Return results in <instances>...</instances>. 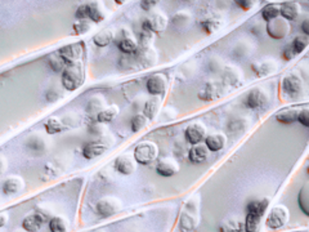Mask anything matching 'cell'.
Here are the masks:
<instances>
[{
  "label": "cell",
  "instance_id": "6da1fadb",
  "mask_svg": "<svg viewBox=\"0 0 309 232\" xmlns=\"http://www.w3.org/2000/svg\"><path fill=\"white\" fill-rule=\"evenodd\" d=\"M200 224V201L198 197L188 200L185 205L181 219H179V229L181 232H192Z\"/></svg>",
  "mask_w": 309,
  "mask_h": 232
},
{
  "label": "cell",
  "instance_id": "7a4b0ae2",
  "mask_svg": "<svg viewBox=\"0 0 309 232\" xmlns=\"http://www.w3.org/2000/svg\"><path fill=\"white\" fill-rule=\"evenodd\" d=\"M85 82V68L83 61L67 65L62 71V85L68 92L78 90Z\"/></svg>",
  "mask_w": 309,
  "mask_h": 232
},
{
  "label": "cell",
  "instance_id": "3957f363",
  "mask_svg": "<svg viewBox=\"0 0 309 232\" xmlns=\"http://www.w3.org/2000/svg\"><path fill=\"white\" fill-rule=\"evenodd\" d=\"M304 92V83L300 74L293 71L284 76L281 82V96L286 101H294L301 97Z\"/></svg>",
  "mask_w": 309,
  "mask_h": 232
},
{
  "label": "cell",
  "instance_id": "277c9868",
  "mask_svg": "<svg viewBox=\"0 0 309 232\" xmlns=\"http://www.w3.org/2000/svg\"><path fill=\"white\" fill-rule=\"evenodd\" d=\"M133 156L137 164L148 165L159 158V146L152 141H143L136 146Z\"/></svg>",
  "mask_w": 309,
  "mask_h": 232
},
{
  "label": "cell",
  "instance_id": "5b68a950",
  "mask_svg": "<svg viewBox=\"0 0 309 232\" xmlns=\"http://www.w3.org/2000/svg\"><path fill=\"white\" fill-rule=\"evenodd\" d=\"M133 62L139 68H149L158 63V52L153 46H138V49L134 55Z\"/></svg>",
  "mask_w": 309,
  "mask_h": 232
},
{
  "label": "cell",
  "instance_id": "8992f818",
  "mask_svg": "<svg viewBox=\"0 0 309 232\" xmlns=\"http://www.w3.org/2000/svg\"><path fill=\"white\" fill-rule=\"evenodd\" d=\"M290 219V212L285 205H276L271 209L268 217H267V226L271 229H279Z\"/></svg>",
  "mask_w": 309,
  "mask_h": 232
},
{
  "label": "cell",
  "instance_id": "52a82bcc",
  "mask_svg": "<svg viewBox=\"0 0 309 232\" xmlns=\"http://www.w3.org/2000/svg\"><path fill=\"white\" fill-rule=\"evenodd\" d=\"M290 22L284 19L282 17H277V18L267 22V34H268L272 39H276V40L285 39L286 36L290 34Z\"/></svg>",
  "mask_w": 309,
  "mask_h": 232
},
{
  "label": "cell",
  "instance_id": "ba28073f",
  "mask_svg": "<svg viewBox=\"0 0 309 232\" xmlns=\"http://www.w3.org/2000/svg\"><path fill=\"white\" fill-rule=\"evenodd\" d=\"M58 56L62 58V61L65 62V65H72V63L80 62L83 57V53H84V44L83 43H73L68 44V45L62 46L60 50H58Z\"/></svg>",
  "mask_w": 309,
  "mask_h": 232
},
{
  "label": "cell",
  "instance_id": "9c48e42d",
  "mask_svg": "<svg viewBox=\"0 0 309 232\" xmlns=\"http://www.w3.org/2000/svg\"><path fill=\"white\" fill-rule=\"evenodd\" d=\"M121 201L114 196L102 197L95 205V211L103 218H109L121 211Z\"/></svg>",
  "mask_w": 309,
  "mask_h": 232
},
{
  "label": "cell",
  "instance_id": "30bf717a",
  "mask_svg": "<svg viewBox=\"0 0 309 232\" xmlns=\"http://www.w3.org/2000/svg\"><path fill=\"white\" fill-rule=\"evenodd\" d=\"M169 23L168 17L161 12H154L147 16V18L143 21V29L151 31L152 34L163 33L166 30Z\"/></svg>",
  "mask_w": 309,
  "mask_h": 232
},
{
  "label": "cell",
  "instance_id": "8fae6325",
  "mask_svg": "<svg viewBox=\"0 0 309 232\" xmlns=\"http://www.w3.org/2000/svg\"><path fill=\"white\" fill-rule=\"evenodd\" d=\"M146 88L147 92L152 97H160L168 89V79L163 74H154L148 78V80L146 83Z\"/></svg>",
  "mask_w": 309,
  "mask_h": 232
},
{
  "label": "cell",
  "instance_id": "7c38bea8",
  "mask_svg": "<svg viewBox=\"0 0 309 232\" xmlns=\"http://www.w3.org/2000/svg\"><path fill=\"white\" fill-rule=\"evenodd\" d=\"M223 94V85L217 82L206 83L198 92V98L205 102H213L220 98Z\"/></svg>",
  "mask_w": 309,
  "mask_h": 232
},
{
  "label": "cell",
  "instance_id": "4fadbf2b",
  "mask_svg": "<svg viewBox=\"0 0 309 232\" xmlns=\"http://www.w3.org/2000/svg\"><path fill=\"white\" fill-rule=\"evenodd\" d=\"M137 161L134 159L133 155L131 153H124V155L119 156V158L115 160V170L120 173V174L124 175H131L133 174L137 170Z\"/></svg>",
  "mask_w": 309,
  "mask_h": 232
},
{
  "label": "cell",
  "instance_id": "5bb4252c",
  "mask_svg": "<svg viewBox=\"0 0 309 232\" xmlns=\"http://www.w3.org/2000/svg\"><path fill=\"white\" fill-rule=\"evenodd\" d=\"M185 137L191 145H198L206 138V126L202 123H192L186 128Z\"/></svg>",
  "mask_w": 309,
  "mask_h": 232
},
{
  "label": "cell",
  "instance_id": "9a60e30c",
  "mask_svg": "<svg viewBox=\"0 0 309 232\" xmlns=\"http://www.w3.org/2000/svg\"><path fill=\"white\" fill-rule=\"evenodd\" d=\"M46 217L43 216L39 212H35L33 214H29L23 218L22 221V228L26 232H39L43 227V224L45 223Z\"/></svg>",
  "mask_w": 309,
  "mask_h": 232
},
{
  "label": "cell",
  "instance_id": "2e32d148",
  "mask_svg": "<svg viewBox=\"0 0 309 232\" xmlns=\"http://www.w3.org/2000/svg\"><path fill=\"white\" fill-rule=\"evenodd\" d=\"M266 102H267V94L263 89H261V88H254V89L250 90V92L247 93L246 99H245L246 106L251 110L262 109V107L266 105Z\"/></svg>",
  "mask_w": 309,
  "mask_h": 232
},
{
  "label": "cell",
  "instance_id": "e0dca14e",
  "mask_svg": "<svg viewBox=\"0 0 309 232\" xmlns=\"http://www.w3.org/2000/svg\"><path fill=\"white\" fill-rule=\"evenodd\" d=\"M24 189V181L22 177L18 175H11V177L7 178L4 181L3 186H2V190L6 195L8 196H13V195L19 194L21 191H23Z\"/></svg>",
  "mask_w": 309,
  "mask_h": 232
},
{
  "label": "cell",
  "instance_id": "ac0fdd59",
  "mask_svg": "<svg viewBox=\"0 0 309 232\" xmlns=\"http://www.w3.org/2000/svg\"><path fill=\"white\" fill-rule=\"evenodd\" d=\"M179 172V164L178 161L174 159H163L156 165V173L161 177H173Z\"/></svg>",
  "mask_w": 309,
  "mask_h": 232
},
{
  "label": "cell",
  "instance_id": "d6986e66",
  "mask_svg": "<svg viewBox=\"0 0 309 232\" xmlns=\"http://www.w3.org/2000/svg\"><path fill=\"white\" fill-rule=\"evenodd\" d=\"M300 6L295 2H285L279 6V17H282L286 21H294V19L298 18V16L300 14Z\"/></svg>",
  "mask_w": 309,
  "mask_h": 232
},
{
  "label": "cell",
  "instance_id": "ffe728a7",
  "mask_svg": "<svg viewBox=\"0 0 309 232\" xmlns=\"http://www.w3.org/2000/svg\"><path fill=\"white\" fill-rule=\"evenodd\" d=\"M209 158V150L206 148L205 145H193L188 151V160L192 164H202L203 161L208 160Z\"/></svg>",
  "mask_w": 309,
  "mask_h": 232
},
{
  "label": "cell",
  "instance_id": "44dd1931",
  "mask_svg": "<svg viewBox=\"0 0 309 232\" xmlns=\"http://www.w3.org/2000/svg\"><path fill=\"white\" fill-rule=\"evenodd\" d=\"M225 136L223 133H213L205 138V146L210 152L220 151L225 146Z\"/></svg>",
  "mask_w": 309,
  "mask_h": 232
},
{
  "label": "cell",
  "instance_id": "7402d4cb",
  "mask_svg": "<svg viewBox=\"0 0 309 232\" xmlns=\"http://www.w3.org/2000/svg\"><path fill=\"white\" fill-rule=\"evenodd\" d=\"M220 232H244V222L240 217H228L220 223Z\"/></svg>",
  "mask_w": 309,
  "mask_h": 232
},
{
  "label": "cell",
  "instance_id": "603a6c76",
  "mask_svg": "<svg viewBox=\"0 0 309 232\" xmlns=\"http://www.w3.org/2000/svg\"><path fill=\"white\" fill-rule=\"evenodd\" d=\"M161 104H163V99L160 97H152L149 98L148 101L144 104V109H143V115L146 116L148 120H152L158 116L159 111L161 109Z\"/></svg>",
  "mask_w": 309,
  "mask_h": 232
},
{
  "label": "cell",
  "instance_id": "cb8c5ba5",
  "mask_svg": "<svg viewBox=\"0 0 309 232\" xmlns=\"http://www.w3.org/2000/svg\"><path fill=\"white\" fill-rule=\"evenodd\" d=\"M107 147L105 145L99 142H90L88 145L84 146L83 148V156H84L87 160H92V159L99 158L100 155L106 152Z\"/></svg>",
  "mask_w": 309,
  "mask_h": 232
},
{
  "label": "cell",
  "instance_id": "d4e9b609",
  "mask_svg": "<svg viewBox=\"0 0 309 232\" xmlns=\"http://www.w3.org/2000/svg\"><path fill=\"white\" fill-rule=\"evenodd\" d=\"M119 114H120L119 106H116V105H111V106L105 107L102 111L98 112L97 116H95V119H97V123H99V124L111 123V121L114 120V119L116 118Z\"/></svg>",
  "mask_w": 309,
  "mask_h": 232
},
{
  "label": "cell",
  "instance_id": "484cf974",
  "mask_svg": "<svg viewBox=\"0 0 309 232\" xmlns=\"http://www.w3.org/2000/svg\"><path fill=\"white\" fill-rule=\"evenodd\" d=\"M115 34L111 29H103L99 33H97L93 38V43L98 46V48H105V46L110 45L114 41Z\"/></svg>",
  "mask_w": 309,
  "mask_h": 232
},
{
  "label": "cell",
  "instance_id": "4316f807",
  "mask_svg": "<svg viewBox=\"0 0 309 232\" xmlns=\"http://www.w3.org/2000/svg\"><path fill=\"white\" fill-rule=\"evenodd\" d=\"M252 71L258 75V76H267V75L272 74L276 68V63L273 61H261V62H254L251 65Z\"/></svg>",
  "mask_w": 309,
  "mask_h": 232
},
{
  "label": "cell",
  "instance_id": "83f0119b",
  "mask_svg": "<svg viewBox=\"0 0 309 232\" xmlns=\"http://www.w3.org/2000/svg\"><path fill=\"white\" fill-rule=\"evenodd\" d=\"M269 202H271V200H269L268 197H263V199L261 200H252L246 207L247 213H254L262 217L264 214V212L267 211Z\"/></svg>",
  "mask_w": 309,
  "mask_h": 232
},
{
  "label": "cell",
  "instance_id": "f1b7e54d",
  "mask_svg": "<svg viewBox=\"0 0 309 232\" xmlns=\"http://www.w3.org/2000/svg\"><path fill=\"white\" fill-rule=\"evenodd\" d=\"M299 109H284L276 114V120L281 124H293L298 119Z\"/></svg>",
  "mask_w": 309,
  "mask_h": 232
},
{
  "label": "cell",
  "instance_id": "f546056e",
  "mask_svg": "<svg viewBox=\"0 0 309 232\" xmlns=\"http://www.w3.org/2000/svg\"><path fill=\"white\" fill-rule=\"evenodd\" d=\"M85 13H87V19H90L93 22H102L106 18L103 11L97 3H89L85 4Z\"/></svg>",
  "mask_w": 309,
  "mask_h": 232
},
{
  "label": "cell",
  "instance_id": "4dcf8cb0",
  "mask_svg": "<svg viewBox=\"0 0 309 232\" xmlns=\"http://www.w3.org/2000/svg\"><path fill=\"white\" fill-rule=\"evenodd\" d=\"M117 46H119V49L121 50L124 55L132 56L138 49V43H137L133 38H131V36H124V38L119 41Z\"/></svg>",
  "mask_w": 309,
  "mask_h": 232
},
{
  "label": "cell",
  "instance_id": "1f68e13d",
  "mask_svg": "<svg viewBox=\"0 0 309 232\" xmlns=\"http://www.w3.org/2000/svg\"><path fill=\"white\" fill-rule=\"evenodd\" d=\"M49 229L50 232H67L68 222L65 217L56 216L49 219Z\"/></svg>",
  "mask_w": 309,
  "mask_h": 232
},
{
  "label": "cell",
  "instance_id": "d6a6232c",
  "mask_svg": "<svg viewBox=\"0 0 309 232\" xmlns=\"http://www.w3.org/2000/svg\"><path fill=\"white\" fill-rule=\"evenodd\" d=\"M224 76H225L224 78L225 82H227L229 85H232V87L240 85L242 82V75H241V72H240V70L232 67V66H228V67L225 68Z\"/></svg>",
  "mask_w": 309,
  "mask_h": 232
},
{
  "label": "cell",
  "instance_id": "836d02e7",
  "mask_svg": "<svg viewBox=\"0 0 309 232\" xmlns=\"http://www.w3.org/2000/svg\"><path fill=\"white\" fill-rule=\"evenodd\" d=\"M261 216L254 213H247L246 218L244 221V231L245 232H256L261 224Z\"/></svg>",
  "mask_w": 309,
  "mask_h": 232
},
{
  "label": "cell",
  "instance_id": "e575fe53",
  "mask_svg": "<svg viewBox=\"0 0 309 232\" xmlns=\"http://www.w3.org/2000/svg\"><path fill=\"white\" fill-rule=\"evenodd\" d=\"M44 128H45L46 133L48 134H57V133H61V132L65 129V125H63V123L61 119L50 118L45 121V124H44Z\"/></svg>",
  "mask_w": 309,
  "mask_h": 232
},
{
  "label": "cell",
  "instance_id": "d590c367",
  "mask_svg": "<svg viewBox=\"0 0 309 232\" xmlns=\"http://www.w3.org/2000/svg\"><path fill=\"white\" fill-rule=\"evenodd\" d=\"M298 204H299V208L301 209V212H303L305 216H309V189H308V185L304 186L303 189L300 190V192H299Z\"/></svg>",
  "mask_w": 309,
  "mask_h": 232
},
{
  "label": "cell",
  "instance_id": "8d00e7d4",
  "mask_svg": "<svg viewBox=\"0 0 309 232\" xmlns=\"http://www.w3.org/2000/svg\"><path fill=\"white\" fill-rule=\"evenodd\" d=\"M262 17L267 22L279 17V6H277L274 3H269L267 6H264V8L262 9Z\"/></svg>",
  "mask_w": 309,
  "mask_h": 232
},
{
  "label": "cell",
  "instance_id": "74e56055",
  "mask_svg": "<svg viewBox=\"0 0 309 232\" xmlns=\"http://www.w3.org/2000/svg\"><path fill=\"white\" fill-rule=\"evenodd\" d=\"M201 26H202V30L206 34H214L215 31H218L220 29L222 21L219 18H208L205 21H202Z\"/></svg>",
  "mask_w": 309,
  "mask_h": 232
},
{
  "label": "cell",
  "instance_id": "f35d334b",
  "mask_svg": "<svg viewBox=\"0 0 309 232\" xmlns=\"http://www.w3.org/2000/svg\"><path fill=\"white\" fill-rule=\"evenodd\" d=\"M308 43H309L308 36H296L290 45H291V48H293V50L295 55H301V53L306 49Z\"/></svg>",
  "mask_w": 309,
  "mask_h": 232
},
{
  "label": "cell",
  "instance_id": "ab89813d",
  "mask_svg": "<svg viewBox=\"0 0 309 232\" xmlns=\"http://www.w3.org/2000/svg\"><path fill=\"white\" fill-rule=\"evenodd\" d=\"M46 62H48L49 67H50L52 70H53V71H56V72L63 71V70H65V67H66L65 62H63L62 58L58 56V53L49 56V57L46 58Z\"/></svg>",
  "mask_w": 309,
  "mask_h": 232
},
{
  "label": "cell",
  "instance_id": "60d3db41",
  "mask_svg": "<svg viewBox=\"0 0 309 232\" xmlns=\"http://www.w3.org/2000/svg\"><path fill=\"white\" fill-rule=\"evenodd\" d=\"M103 109H105V99H102L100 97H94V98H92L87 106L88 114L95 115V116H97L98 112L102 111Z\"/></svg>",
  "mask_w": 309,
  "mask_h": 232
},
{
  "label": "cell",
  "instance_id": "b9f144b4",
  "mask_svg": "<svg viewBox=\"0 0 309 232\" xmlns=\"http://www.w3.org/2000/svg\"><path fill=\"white\" fill-rule=\"evenodd\" d=\"M147 124H148V119H147L143 114L134 115L133 118H132V131H133L134 133L141 132L144 126H147Z\"/></svg>",
  "mask_w": 309,
  "mask_h": 232
},
{
  "label": "cell",
  "instance_id": "7bdbcfd3",
  "mask_svg": "<svg viewBox=\"0 0 309 232\" xmlns=\"http://www.w3.org/2000/svg\"><path fill=\"white\" fill-rule=\"evenodd\" d=\"M90 22L88 19H78V21L73 23L72 31L75 35H84L88 31L90 30Z\"/></svg>",
  "mask_w": 309,
  "mask_h": 232
},
{
  "label": "cell",
  "instance_id": "ee69618b",
  "mask_svg": "<svg viewBox=\"0 0 309 232\" xmlns=\"http://www.w3.org/2000/svg\"><path fill=\"white\" fill-rule=\"evenodd\" d=\"M153 40H154L153 34H152L151 31L143 29V30L141 31V34H139L138 46H152V44H153Z\"/></svg>",
  "mask_w": 309,
  "mask_h": 232
},
{
  "label": "cell",
  "instance_id": "f6af8a7d",
  "mask_svg": "<svg viewBox=\"0 0 309 232\" xmlns=\"http://www.w3.org/2000/svg\"><path fill=\"white\" fill-rule=\"evenodd\" d=\"M191 16L190 13H187V12H179V13L174 14L173 17V23L174 26H176V28H181V26H187L188 22H190Z\"/></svg>",
  "mask_w": 309,
  "mask_h": 232
},
{
  "label": "cell",
  "instance_id": "bcb514c9",
  "mask_svg": "<svg viewBox=\"0 0 309 232\" xmlns=\"http://www.w3.org/2000/svg\"><path fill=\"white\" fill-rule=\"evenodd\" d=\"M296 121H299L301 125L305 126V128H308L309 126V110L308 109L299 110L298 119H296Z\"/></svg>",
  "mask_w": 309,
  "mask_h": 232
},
{
  "label": "cell",
  "instance_id": "7dc6e473",
  "mask_svg": "<svg viewBox=\"0 0 309 232\" xmlns=\"http://www.w3.org/2000/svg\"><path fill=\"white\" fill-rule=\"evenodd\" d=\"M156 6H158V2H156V0H143V2H141V8L143 9V11H151V9L154 8Z\"/></svg>",
  "mask_w": 309,
  "mask_h": 232
},
{
  "label": "cell",
  "instance_id": "c3c4849f",
  "mask_svg": "<svg viewBox=\"0 0 309 232\" xmlns=\"http://www.w3.org/2000/svg\"><path fill=\"white\" fill-rule=\"evenodd\" d=\"M235 3H236L240 8L244 9V11H249V9H251L252 7H254V2H250V0H237Z\"/></svg>",
  "mask_w": 309,
  "mask_h": 232
},
{
  "label": "cell",
  "instance_id": "681fc988",
  "mask_svg": "<svg viewBox=\"0 0 309 232\" xmlns=\"http://www.w3.org/2000/svg\"><path fill=\"white\" fill-rule=\"evenodd\" d=\"M282 56H284V58H285L286 61H291L294 57H295V53H294L293 48H291V45H286V48L284 49V53H282Z\"/></svg>",
  "mask_w": 309,
  "mask_h": 232
},
{
  "label": "cell",
  "instance_id": "f907efd6",
  "mask_svg": "<svg viewBox=\"0 0 309 232\" xmlns=\"http://www.w3.org/2000/svg\"><path fill=\"white\" fill-rule=\"evenodd\" d=\"M46 99H48V102H56L60 99V94H57V92L55 89H52L46 94Z\"/></svg>",
  "mask_w": 309,
  "mask_h": 232
},
{
  "label": "cell",
  "instance_id": "816d5d0a",
  "mask_svg": "<svg viewBox=\"0 0 309 232\" xmlns=\"http://www.w3.org/2000/svg\"><path fill=\"white\" fill-rule=\"evenodd\" d=\"M8 214L6 213V212H0V228L2 227L6 226L7 223H8Z\"/></svg>",
  "mask_w": 309,
  "mask_h": 232
},
{
  "label": "cell",
  "instance_id": "f5cc1de1",
  "mask_svg": "<svg viewBox=\"0 0 309 232\" xmlns=\"http://www.w3.org/2000/svg\"><path fill=\"white\" fill-rule=\"evenodd\" d=\"M301 30H303L304 36L309 35V19H304L303 23H301Z\"/></svg>",
  "mask_w": 309,
  "mask_h": 232
},
{
  "label": "cell",
  "instance_id": "db71d44e",
  "mask_svg": "<svg viewBox=\"0 0 309 232\" xmlns=\"http://www.w3.org/2000/svg\"><path fill=\"white\" fill-rule=\"evenodd\" d=\"M7 170V161L6 159L0 158V175H3Z\"/></svg>",
  "mask_w": 309,
  "mask_h": 232
},
{
  "label": "cell",
  "instance_id": "11a10c76",
  "mask_svg": "<svg viewBox=\"0 0 309 232\" xmlns=\"http://www.w3.org/2000/svg\"><path fill=\"white\" fill-rule=\"evenodd\" d=\"M19 232H26V231H19Z\"/></svg>",
  "mask_w": 309,
  "mask_h": 232
}]
</instances>
